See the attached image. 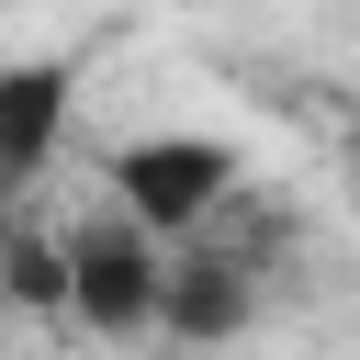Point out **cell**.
<instances>
[{"label":"cell","mask_w":360,"mask_h":360,"mask_svg":"<svg viewBox=\"0 0 360 360\" xmlns=\"http://www.w3.org/2000/svg\"><path fill=\"white\" fill-rule=\"evenodd\" d=\"M236 180H248V158L225 135H135V146H112V214L146 225L158 248L191 236V225H214L236 202Z\"/></svg>","instance_id":"6da1fadb"},{"label":"cell","mask_w":360,"mask_h":360,"mask_svg":"<svg viewBox=\"0 0 360 360\" xmlns=\"http://www.w3.org/2000/svg\"><path fill=\"white\" fill-rule=\"evenodd\" d=\"M158 270H169V248H158L146 225L101 214V225H79V236L56 248V304H68L90 338H146V326H158Z\"/></svg>","instance_id":"7a4b0ae2"},{"label":"cell","mask_w":360,"mask_h":360,"mask_svg":"<svg viewBox=\"0 0 360 360\" xmlns=\"http://www.w3.org/2000/svg\"><path fill=\"white\" fill-rule=\"evenodd\" d=\"M68 56H0V202L45 180V158L68 146Z\"/></svg>","instance_id":"3957f363"}]
</instances>
